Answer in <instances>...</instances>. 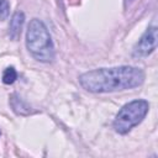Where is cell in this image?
<instances>
[{
  "instance_id": "1",
  "label": "cell",
  "mask_w": 158,
  "mask_h": 158,
  "mask_svg": "<svg viewBox=\"0 0 158 158\" xmlns=\"http://www.w3.org/2000/svg\"><path fill=\"white\" fill-rule=\"evenodd\" d=\"M144 81V72L132 65L112 68H98L83 73L79 77L80 85L89 93H115L141 86Z\"/></svg>"
},
{
  "instance_id": "2",
  "label": "cell",
  "mask_w": 158,
  "mask_h": 158,
  "mask_svg": "<svg viewBox=\"0 0 158 158\" xmlns=\"http://www.w3.org/2000/svg\"><path fill=\"white\" fill-rule=\"evenodd\" d=\"M26 47L35 59L49 63L54 59L56 51L47 26L38 19H32L26 32Z\"/></svg>"
},
{
  "instance_id": "3",
  "label": "cell",
  "mask_w": 158,
  "mask_h": 158,
  "mask_svg": "<svg viewBox=\"0 0 158 158\" xmlns=\"http://www.w3.org/2000/svg\"><path fill=\"white\" fill-rule=\"evenodd\" d=\"M149 104L147 100L138 99L123 105L115 116L114 128L120 135L128 133L133 127L139 125L148 114Z\"/></svg>"
},
{
  "instance_id": "4",
  "label": "cell",
  "mask_w": 158,
  "mask_h": 158,
  "mask_svg": "<svg viewBox=\"0 0 158 158\" xmlns=\"http://www.w3.org/2000/svg\"><path fill=\"white\" fill-rule=\"evenodd\" d=\"M157 27L149 26L133 47L135 57H147L157 48Z\"/></svg>"
},
{
  "instance_id": "5",
  "label": "cell",
  "mask_w": 158,
  "mask_h": 158,
  "mask_svg": "<svg viewBox=\"0 0 158 158\" xmlns=\"http://www.w3.org/2000/svg\"><path fill=\"white\" fill-rule=\"evenodd\" d=\"M23 22H25V15H23V12L16 11L12 15L11 21H10V25H9V35H10V38L11 40H14V41L19 40V37L21 35V30H22Z\"/></svg>"
},
{
  "instance_id": "6",
  "label": "cell",
  "mask_w": 158,
  "mask_h": 158,
  "mask_svg": "<svg viewBox=\"0 0 158 158\" xmlns=\"http://www.w3.org/2000/svg\"><path fill=\"white\" fill-rule=\"evenodd\" d=\"M11 106L14 109V111L19 115H26V112L23 110H26L28 112V107L23 104V101L20 99V98H16V95H12V99H11Z\"/></svg>"
},
{
  "instance_id": "7",
  "label": "cell",
  "mask_w": 158,
  "mask_h": 158,
  "mask_svg": "<svg viewBox=\"0 0 158 158\" xmlns=\"http://www.w3.org/2000/svg\"><path fill=\"white\" fill-rule=\"evenodd\" d=\"M16 79H17V72H16V69L14 67H7L4 70V73H2V83L10 85V84L15 83Z\"/></svg>"
},
{
  "instance_id": "8",
  "label": "cell",
  "mask_w": 158,
  "mask_h": 158,
  "mask_svg": "<svg viewBox=\"0 0 158 158\" xmlns=\"http://www.w3.org/2000/svg\"><path fill=\"white\" fill-rule=\"evenodd\" d=\"M10 14V4L7 0H0V21L5 20Z\"/></svg>"
},
{
  "instance_id": "9",
  "label": "cell",
  "mask_w": 158,
  "mask_h": 158,
  "mask_svg": "<svg viewBox=\"0 0 158 158\" xmlns=\"http://www.w3.org/2000/svg\"><path fill=\"white\" fill-rule=\"evenodd\" d=\"M135 1H136V0H123L125 7H126V9H127V7H130V6H131V5H132V4L135 2Z\"/></svg>"
},
{
  "instance_id": "10",
  "label": "cell",
  "mask_w": 158,
  "mask_h": 158,
  "mask_svg": "<svg viewBox=\"0 0 158 158\" xmlns=\"http://www.w3.org/2000/svg\"><path fill=\"white\" fill-rule=\"evenodd\" d=\"M0 133H1V132H0Z\"/></svg>"
}]
</instances>
